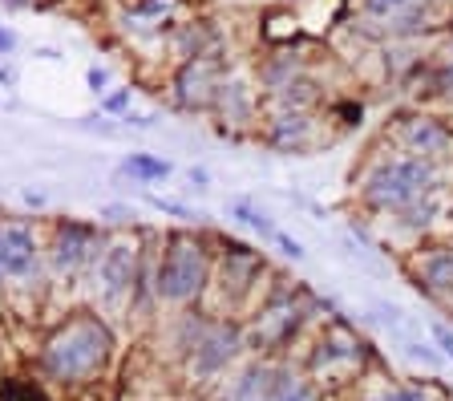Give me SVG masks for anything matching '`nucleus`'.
<instances>
[{
  "label": "nucleus",
  "mask_w": 453,
  "mask_h": 401,
  "mask_svg": "<svg viewBox=\"0 0 453 401\" xmlns=\"http://www.w3.org/2000/svg\"><path fill=\"white\" fill-rule=\"evenodd\" d=\"M113 336L97 316H77L61 325L45 344V369L57 382H85L110 361Z\"/></svg>",
  "instance_id": "f257e3e1"
},
{
  "label": "nucleus",
  "mask_w": 453,
  "mask_h": 401,
  "mask_svg": "<svg viewBox=\"0 0 453 401\" xmlns=\"http://www.w3.org/2000/svg\"><path fill=\"white\" fill-rule=\"evenodd\" d=\"M429 191H437V163L417 158V154L380 158L360 182V199L372 211H405Z\"/></svg>",
  "instance_id": "f03ea898"
},
{
  "label": "nucleus",
  "mask_w": 453,
  "mask_h": 401,
  "mask_svg": "<svg viewBox=\"0 0 453 401\" xmlns=\"http://www.w3.org/2000/svg\"><path fill=\"white\" fill-rule=\"evenodd\" d=\"M211 280V251L195 235H174L154 276V292L170 305H190Z\"/></svg>",
  "instance_id": "7ed1b4c3"
},
{
  "label": "nucleus",
  "mask_w": 453,
  "mask_h": 401,
  "mask_svg": "<svg viewBox=\"0 0 453 401\" xmlns=\"http://www.w3.org/2000/svg\"><path fill=\"white\" fill-rule=\"evenodd\" d=\"M396 138H401V146H405L409 154H417V158H429V163L453 158V130H445L437 118H425V114L401 118Z\"/></svg>",
  "instance_id": "20e7f679"
},
{
  "label": "nucleus",
  "mask_w": 453,
  "mask_h": 401,
  "mask_svg": "<svg viewBox=\"0 0 453 401\" xmlns=\"http://www.w3.org/2000/svg\"><path fill=\"white\" fill-rule=\"evenodd\" d=\"M195 369L198 373H219L239 357L243 341H239V328L226 325V320H211V325H198V336H195Z\"/></svg>",
  "instance_id": "39448f33"
},
{
  "label": "nucleus",
  "mask_w": 453,
  "mask_h": 401,
  "mask_svg": "<svg viewBox=\"0 0 453 401\" xmlns=\"http://www.w3.org/2000/svg\"><path fill=\"white\" fill-rule=\"evenodd\" d=\"M97 248H102V235H97L94 223L65 220L53 235V264L61 267V272H73V267H81L85 259H94Z\"/></svg>",
  "instance_id": "423d86ee"
},
{
  "label": "nucleus",
  "mask_w": 453,
  "mask_h": 401,
  "mask_svg": "<svg viewBox=\"0 0 453 401\" xmlns=\"http://www.w3.org/2000/svg\"><path fill=\"white\" fill-rule=\"evenodd\" d=\"M219 73H223V66H219L215 58H207V53H198V58H190L187 66H182V73H179V102L182 105H207V102H215V94H219Z\"/></svg>",
  "instance_id": "0eeeda50"
},
{
  "label": "nucleus",
  "mask_w": 453,
  "mask_h": 401,
  "mask_svg": "<svg viewBox=\"0 0 453 401\" xmlns=\"http://www.w3.org/2000/svg\"><path fill=\"white\" fill-rule=\"evenodd\" d=\"M134 272H138V243L134 239H113L102 251V259H97V276H102L105 297H122L134 284Z\"/></svg>",
  "instance_id": "6e6552de"
},
{
  "label": "nucleus",
  "mask_w": 453,
  "mask_h": 401,
  "mask_svg": "<svg viewBox=\"0 0 453 401\" xmlns=\"http://www.w3.org/2000/svg\"><path fill=\"white\" fill-rule=\"evenodd\" d=\"M37 267V239L20 223H0V276H28Z\"/></svg>",
  "instance_id": "1a4fd4ad"
},
{
  "label": "nucleus",
  "mask_w": 453,
  "mask_h": 401,
  "mask_svg": "<svg viewBox=\"0 0 453 401\" xmlns=\"http://www.w3.org/2000/svg\"><path fill=\"white\" fill-rule=\"evenodd\" d=\"M300 316H303V308L296 305L292 297H275L272 305L259 312V320H255L251 341L259 344V349H264V344H283L300 328Z\"/></svg>",
  "instance_id": "9d476101"
},
{
  "label": "nucleus",
  "mask_w": 453,
  "mask_h": 401,
  "mask_svg": "<svg viewBox=\"0 0 453 401\" xmlns=\"http://www.w3.org/2000/svg\"><path fill=\"white\" fill-rule=\"evenodd\" d=\"M264 272V256L247 243H226L223 248V292L231 288V297H247L251 284Z\"/></svg>",
  "instance_id": "9b49d317"
},
{
  "label": "nucleus",
  "mask_w": 453,
  "mask_h": 401,
  "mask_svg": "<svg viewBox=\"0 0 453 401\" xmlns=\"http://www.w3.org/2000/svg\"><path fill=\"white\" fill-rule=\"evenodd\" d=\"M360 349H365V344H360V336L352 333L349 325H332V328H324V336L316 341L311 369L324 373V369H332V365H349L360 357Z\"/></svg>",
  "instance_id": "f8f14e48"
},
{
  "label": "nucleus",
  "mask_w": 453,
  "mask_h": 401,
  "mask_svg": "<svg viewBox=\"0 0 453 401\" xmlns=\"http://www.w3.org/2000/svg\"><path fill=\"white\" fill-rule=\"evenodd\" d=\"M417 288L434 297H453V239L441 248H429L417 259Z\"/></svg>",
  "instance_id": "ddd939ff"
},
{
  "label": "nucleus",
  "mask_w": 453,
  "mask_h": 401,
  "mask_svg": "<svg viewBox=\"0 0 453 401\" xmlns=\"http://www.w3.org/2000/svg\"><path fill=\"white\" fill-rule=\"evenodd\" d=\"M267 143L275 150H303L311 143V118L303 110H292V114H280L267 130Z\"/></svg>",
  "instance_id": "4468645a"
},
{
  "label": "nucleus",
  "mask_w": 453,
  "mask_h": 401,
  "mask_svg": "<svg viewBox=\"0 0 453 401\" xmlns=\"http://www.w3.org/2000/svg\"><path fill=\"white\" fill-rule=\"evenodd\" d=\"M118 171H122L126 179H134V182H162V179H170L174 166H170L166 158H158V154H142L138 150V154H126Z\"/></svg>",
  "instance_id": "2eb2a0df"
},
{
  "label": "nucleus",
  "mask_w": 453,
  "mask_h": 401,
  "mask_svg": "<svg viewBox=\"0 0 453 401\" xmlns=\"http://www.w3.org/2000/svg\"><path fill=\"white\" fill-rule=\"evenodd\" d=\"M226 215H231V220H239L247 231H255V235L275 239V223H272V215H267V211L259 207L255 199H231V203H226Z\"/></svg>",
  "instance_id": "dca6fc26"
},
{
  "label": "nucleus",
  "mask_w": 453,
  "mask_h": 401,
  "mask_svg": "<svg viewBox=\"0 0 453 401\" xmlns=\"http://www.w3.org/2000/svg\"><path fill=\"white\" fill-rule=\"evenodd\" d=\"M401 215V227L405 231H425V227H434V220L441 215V199H437V191H429V195H421L417 203H409L405 211H396Z\"/></svg>",
  "instance_id": "f3484780"
},
{
  "label": "nucleus",
  "mask_w": 453,
  "mask_h": 401,
  "mask_svg": "<svg viewBox=\"0 0 453 401\" xmlns=\"http://www.w3.org/2000/svg\"><path fill=\"white\" fill-rule=\"evenodd\" d=\"M275 401H316V389H311L308 382H300V377H292V373H283L280 389H275Z\"/></svg>",
  "instance_id": "a211bd4d"
},
{
  "label": "nucleus",
  "mask_w": 453,
  "mask_h": 401,
  "mask_svg": "<svg viewBox=\"0 0 453 401\" xmlns=\"http://www.w3.org/2000/svg\"><path fill=\"white\" fill-rule=\"evenodd\" d=\"M372 312L380 316V325H388L396 336H409V316L396 305H385V300H372Z\"/></svg>",
  "instance_id": "6ab92c4d"
},
{
  "label": "nucleus",
  "mask_w": 453,
  "mask_h": 401,
  "mask_svg": "<svg viewBox=\"0 0 453 401\" xmlns=\"http://www.w3.org/2000/svg\"><path fill=\"white\" fill-rule=\"evenodd\" d=\"M405 357H413V361H421V365H429V369H437V365L445 361L441 353H437L434 344H425V341H417V336H405Z\"/></svg>",
  "instance_id": "aec40b11"
},
{
  "label": "nucleus",
  "mask_w": 453,
  "mask_h": 401,
  "mask_svg": "<svg viewBox=\"0 0 453 401\" xmlns=\"http://www.w3.org/2000/svg\"><path fill=\"white\" fill-rule=\"evenodd\" d=\"M368 401H429V385H396V389H385Z\"/></svg>",
  "instance_id": "412c9836"
},
{
  "label": "nucleus",
  "mask_w": 453,
  "mask_h": 401,
  "mask_svg": "<svg viewBox=\"0 0 453 401\" xmlns=\"http://www.w3.org/2000/svg\"><path fill=\"white\" fill-rule=\"evenodd\" d=\"M409 4H413V0H365V12L368 17H380V20H393V17H401Z\"/></svg>",
  "instance_id": "4be33fe9"
},
{
  "label": "nucleus",
  "mask_w": 453,
  "mask_h": 401,
  "mask_svg": "<svg viewBox=\"0 0 453 401\" xmlns=\"http://www.w3.org/2000/svg\"><path fill=\"white\" fill-rule=\"evenodd\" d=\"M150 207H158L162 215H174V220H203L195 207H187V203H174V199H158V195H150Z\"/></svg>",
  "instance_id": "5701e85b"
},
{
  "label": "nucleus",
  "mask_w": 453,
  "mask_h": 401,
  "mask_svg": "<svg viewBox=\"0 0 453 401\" xmlns=\"http://www.w3.org/2000/svg\"><path fill=\"white\" fill-rule=\"evenodd\" d=\"M272 243H275V248H280L288 259H292V264H303V259H308V248H303L296 235H288V231H275Z\"/></svg>",
  "instance_id": "b1692460"
},
{
  "label": "nucleus",
  "mask_w": 453,
  "mask_h": 401,
  "mask_svg": "<svg viewBox=\"0 0 453 401\" xmlns=\"http://www.w3.org/2000/svg\"><path fill=\"white\" fill-rule=\"evenodd\" d=\"M429 333H434V344L441 349L445 361H453V325L449 320H429Z\"/></svg>",
  "instance_id": "393cba45"
},
{
  "label": "nucleus",
  "mask_w": 453,
  "mask_h": 401,
  "mask_svg": "<svg viewBox=\"0 0 453 401\" xmlns=\"http://www.w3.org/2000/svg\"><path fill=\"white\" fill-rule=\"evenodd\" d=\"M130 102H134V89L122 86V89H113V94H105L102 110L105 114H130Z\"/></svg>",
  "instance_id": "a878e982"
},
{
  "label": "nucleus",
  "mask_w": 453,
  "mask_h": 401,
  "mask_svg": "<svg viewBox=\"0 0 453 401\" xmlns=\"http://www.w3.org/2000/svg\"><path fill=\"white\" fill-rule=\"evenodd\" d=\"M85 81H89V89H94V94H105V86H110V69L89 66V69H85Z\"/></svg>",
  "instance_id": "bb28decb"
},
{
  "label": "nucleus",
  "mask_w": 453,
  "mask_h": 401,
  "mask_svg": "<svg viewBox=\"0 0 453 401\" xmlns=\"http://www.w3.org/2000/svg\"><path fill=\"white\" fill-rule=\"evenodd\" d=\"M437 89H445V94H453V58L445 61L441 69H437Z\"/></svg>",
  "instance_id": "cd10ccee"
},
{
  "label": "nucleus",
  "mask_w": 453,
  "mask_h": 401,
  "mask_svg": "<svg viewBox=\"0 0 453 401\" xmlns=\"http://www.w3.org/2000/svg\"><path fill=\"white\" fill-rule=\"evenodd\" d=\"M12 49H17V33H12L9 25H0V58H9Z\"/></svg>",
  "instance_id": "c85d7f7f"
},
{
  "label": "nucleus",
  "mask_w": 453,
  "mask_h": 401,
  "mask_svg": "<svg viewBox=\"0 0 453 401\" xmlns=\"http://www.w3.org/2000/svg\"><path fill=\"white\" fill-rule=\"evenodd\" d=\"M190 182H198V191H207V182H211V174L203 171V166H190Z\"/></svg>",
  "instance_id": "c756f323"
},
{
  "label": "nucleus",
  "mask_w": 453,
  "mask_h": 401,
  "mask_svg": "<svg viewBox=\"0 0 453 401\" xmlns=\"http://www.w3.org/2000/svg\"><path fill=\"white\" fill-rule=\"evenodd\" d=\"M4 4H12V9H25L28 0H4Z\"/></svg>",
  "instance_id": "7c9ffc66"
},
{
  "label": "nucleus",
  "mask_w": 453,
  "mask_h": 401,
  "mask_svg": "<svg viewBox=\"0 0 453 401\" xmlns=\"http://www.w3.org/2000/svg\"><path fill=\"white\" fill-rule=\"evenodd\" d=\"M4 401H17V397H12V393H9V397H4ZM28 401H41V397H37V393H33V389H28Z\"/></svg>",
  "instance_id": "2f4dec72"
},
{
  "label": "nucleus",
  "mask_w": 453,
  "mask_h": 401,
  "mask_svg": "<svg viewBox=\"0 0 453 401\" xmlns=\"http://www.w3.org/2000/svg\"><path fill=\"white\" fill-rule=\"evenodd\" d=\"M429 4H441V0H429Z\"/></svg>",
  "instance_id": "473e14b6"
}]
</instances>
